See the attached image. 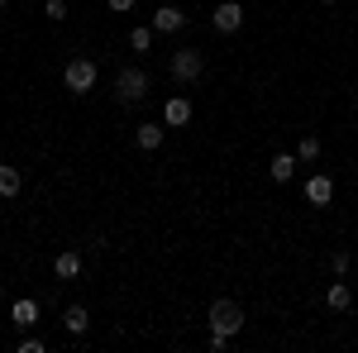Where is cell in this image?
<instances>
[{
    "label": "cell",
    "instance_id": "6da1fadb",
    "mask_svg": "<svg viewBox=\"0 0 358 353\" xmlns=\"http://www.w3.org/2000/svg\"><path fill=\"white\" fill-rule=\"evenodd\" d=\"M167 77L177 86H196L206 77V53L201 48H177V53L167 57Z\"/></svg>",
    "mask_w": 358,
    "mask_h": 353
},
{
    "label": "cell",
    "instance_id": "7a4b0ae2",
    "mask_svg": "<svg viewBox=\"0 0 358 353\" xmlns=\"http://www.w3.org/2000/svg\"><path fill=\"white\" fill-rule=\"evenodd\" d=\"M206 325L234 339V334L244 329V305H239V301H229V296H220L215 305H210V310H206Z\"/></svg>",
    "mask_w": 358,
    "mask_h": 353
},
{
    "label": "cell",
    "instance_id": "3957f363",
    "mask_svg": "<svg viewBox=\"0 0 358 353\" xmlns=\"http://www.w3.org/2000/svg\"><path fill=\"white\" fill-rule=\"evenodd\" d=\"M148 96V72L143 67H124L120 77H115V101L120 106H138Z\"/></svg>",
    "mask_w": 358,
    "mask_h": 353
},
{
    "label": "cell",
    "instance_id": "277c9868",
    "mask_svg": "<svg viewBox=\"0 0 358 353\" xmlns=\"http://www.w3.org/2000/svg\"><path fill=\"white\" fill-rule=\"evenodd\" d=\"M62 82H67L72 96H86V91L96 86V62H91V57H72V62L62 67Z\"/></svg>",
    "mask_w": 358,
    "mask_h": 353
},
{
    "label": "cell",
    "instance_id": "5b68a950",
    "mask_svg": "<svg viewBox=\"0 0 358 353\" xmlns=\"http://www.w3.org/2000/svg\"><path fill=\"white\" fill-rule=\"evenodd\" d=\"M210 24L220 29V34H239L244 29V0H220L210 10Z\"/></svg>",
    "mask_w": 358,
    "mask_h": 353
},
{
    "label": "cell",
    "instance_id": "8992f818",
    "mask_svg": "<svg viewBox=\"0 0 358 353\" xmlns=\"http://www.w3.org/2000/svg\"><path fill=\"white\" fill-rule=\"evenodd\" d=\"M148 24H153V34H182V29H187V10H177V5H158Z\"/></svg>",
    "mask_w": 358,
    "mask_h": 353
},
{
    "label": "cell",
    "instance_id": "52a82bcc",
    "mask_svg": "<svg viewBox=\"0 0 358 353\" xmlns=\"http://www.w3.org/2000/svg\"><path fill=\"white\" fill-rule=\"evenodd\" d=\"M192 101L187 96H167V106H163V124L167 129H182V124H192Z\"/></svg>",
    "mask_w": 358,
    "mask_h": 353
},
{
    "label": "cell",
    "instance_id": "ba28073f",
    "mask_svg": "<svg viewBox=\"0 0 358 353\" xmlns=\"http://www.w3.org/2000/svg\"><path fill=\"white\" fill-rule=\"evenodd\" d=\"M306 201H310V206H320V210H325V206L334 201V182L325 177V172H315V177H306Z\"/></svg>",
    "mask_w": 358,
    "mask_h": 353
},
{
    "label": "cell",
    "instance_id": "9c48e42d",
    "mask_svg": "<svg viewBox=\"0 0 358 353\" xmlns=\"http://www.w3.org/2000/svg\"><path fill=\"white\" fill-rule=\"evenodd\" d=\"M77 272H82V253H77V248H67V253H57V258H53V277H57V282H72Z\"/></svg>",
    "mask_w": 358,
    "mask_h": 353
},
{
    "label": "cell",
    "instance_id": "30bf717a",
    "mask_svg": "<svg viewBox=\"0 0 358 353\" xmlns=\"http://www.w3.org/2000/svg\"><path fill=\"white\" fill-rule=\"evenodd\" d=\"M62 329L82 339L86 329H91V310H86V305H67V310H62Z\"/></svg>",
    "mask_w": 358,
    "mask_h": 353
},
{
    "label": "cell",
    "instance_id": "8fae6325",
    "mask_svg": "<svg viewBox=\"0 0 358 353\" xmlns=\"http://www.w3.org/2000/svg\"><path fill=\"white\" fill-rule=\"evenodd\" d=\"M163 124H138V129H134V143H138V148H143V153H158V148H163Z\"/></svg>",
    "mask_w": 358,
    "mask_h": 353
},
{
    "label": "cell",
    "instance_id": "7c38bea8",
    "mask_svg": "<svg viewBox=\"0 0 358 353\" xmlns=\"http://www.w3.org/2000/svg\"><path fill=\"white\" fill-rule=\"evenodd\" d=\"M20 187H24L20 167H5V163H0V201H15V196H20Z\"/></svg>",
    "mask_w": 358,
    "mask_h": 353
},
{
    "label": "cell",
    "instance_id": "4fadbf2b",
    "mask_svg": "<svg viewBox=\"0 0 358 353\" xmlns=\"http://www.w3.org/2000/svg\"><path fill=\"white\" fill-rule=\"evenodd\" d=\"M34 325H38V301L20 296L15 301V329H34Z\"/></svg>",
    "mask_w": 358,
    "mask_h": 353
},
{
    "label": "cell",
    "instance_id": "5bb4252c",
    "mask_svg": "<svg viewBox=\"0 0 358 353\" xmlns=\"http://www.w3.org/2000/svg\"><path fill=\"white\" fill-rule=\"evenodd\" d=\"M268 177H273V182H292V177H296V158H292V153H277L273 163H268Z\"/></svg>",
    "mask_w": 358,
    "mask_h": 353
},
{
    "label": "cell",
    "instance_id": "9a60e30c",
    "mask_svg": "<svg viewBox=\"0 0 358 353\" xmlns=\"http://www.w3.org/2000/svg\"><path fill=\"white\" fill-rule=\"evenodd\" d=\"M325 305H330V310H349V305H354V287H349V282H334L330 291H325Z\"/></svg>",
    "mask_w": 358,
    "mask_h": 353
},
{
    "label": "cell",
    "instance_id": "2e32d148",
    "mask_svg": "<svg viewBox=\"0 0 358 353\" xmlns=\"http://www.w3.org/2000/svg\"><path fill=\"white\" fill-rule=\"evenodd\" d=\"M129 48H134V53H148V48H153V24L129 29Z\"/></svg>",
    "mask_w": 358,
    "mask_h": 353
},
{
    "label": "cell",
    "instance_id": "e0dca14e",
    "mask_svg": "<svg viewBox=\"0 0 358 353\" xmlns=\"http://www.w3.org/2000/svg\"><path fill=\"white\" fill-rule=\"evenodd\" d=\"M315 158H320V138L306 134L301 143H296V163H315Z\"/></svg>",
    "mask_w": 358,
    "mask_h": 353
},
{
    "label": "cell",
    "instance_id": "ac0fdd59",
    "mask_svg": "<svg viewBox=\"0 0 358 353\" xmlns=\"http://www.w3.org/2000/svg\"><path fill=\"white\" fill-rule=\"evenodd\" d=\"M43 15H48L53 24H62V20H67V0H48V5H43Z\"/></svg>",
    "mask_w": 358,
    "mask_h": 353
},
{
    "label": "cell",
    "instance_id": "d6986e66",
    "mask_svg": "<svg viewBox=\"0 0 358 353\" xmlns=\"http://www.w3.org/2000/svg\"><path fill=\"white\" fill-rule=\"evenodd\" d=\"M349 263H354V258H349V253L339 248V253L330 258V272H334V277H344V272H349Z\"/></svg>",
    "mask_w": 358,
    "mask_h": 353
},
{
    "label": "cell",
    "instance_id": "ffe728a7",
    "mask_svg": "<svg viewBox=\"0 0 358 353\" xmlns=\"http://www.w3.org/2000/svg\"><path fill=\"white\" fill-rule=\"evenodd\" d=\"M210 349H215V353H224V349H229V334H220V329H210Z\"/></svg>",
    "mask_w": 358,
    "mask_h": 353
},
{
    "label": "cell",
    "instance_id": "44dd1931",
    "mask_svg": "<svg viewBox=\"0 0 358 353\" xmlns=\"http://www.w3.org/2000/svg\"><path fill=\"white\" fill-rule=\"evenodd\" d=\"M106 5H110V10H115V15H129V10H134V5H138V0H106Z\"/></svg>",
    "mask_w": 358,
    "mask_h": 353
},
{
    "label": "cell",
    "instance_id": "7402d4cb",
    "mask_svg": "<svg viewBox=\"0 0 358 353\" xmlns=\"http://www.w3.org/2000/svg\"><path fill=\"white\" fill-rule=\"evenodd\" d=\"M5 5H10V0H0V10H5Z\"/></svg>",
    "mask_w": 358,
    "mask_h": 353
},
{
    "label": "cell",
    "instance_id": "603a6c76",
    "mask_svg": "<svg viewBox=\"0 0 358 353\" xmlns=\"http://www.w3.org/2000/svg\"><path fill=\"white\" fill-rule=\"evenodd\" d=\"M325 5H339V0H325Z\"/></svg>",
    "mask_w": 358,
    "mask_h": 353
},
{
    "label": "cell",
    "instance_id": "cb8c5ba5",
    "mask_svg": "<svg viewBox=\"0 0 358 353\" xmlns=\"http://www.w3.org/2000/svg\"><path fill=\"white\" fill-rule=\"evenodd\" d=\"M0 301H5V287H0Z\"/></svg>",
    "mask_w": 358,
    "mask_h": 353
}]
</instances>
